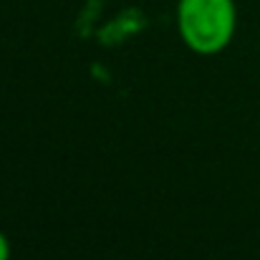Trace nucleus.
<instances>
[{"mask_svg": "<svg viewBox=\"0 0 260 260\" xmlns=\"http://www.w3.org/2000/svg\"><path fill=\"white\" fill-rule=\"evenodd\" d=\"M235 30V0H177V33L192 53H222L233 43Z\"/></svg>", "mask_w": 260, "mask_h": 260, "instance_id": "obj_1", "label": "nucleus"}, {"mask_svg": "<svg viewBox=\"0 0 260 260\" xmlns=\"http://www.w3.org/2000/svg\"><path fill=\"white\" fill-rule=\"evenodd\" d=\"M0 260H10V240L0 230Z\"/></svg>", "mask_w": 260, "mask_h": 260, "instance_id": "obj_2", "label": "nucleus"}]
</instances>
